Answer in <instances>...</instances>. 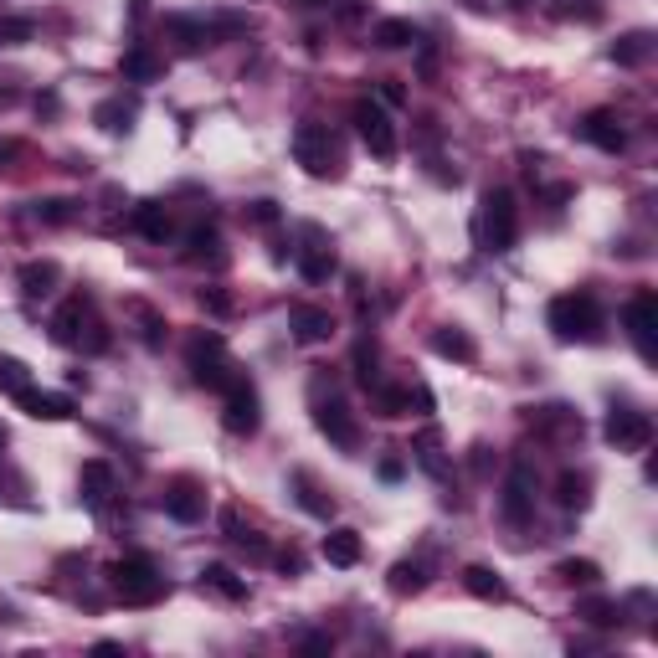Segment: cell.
<instances>
[{
  "label": "cell",
  "instance_id": "obj_1",
  "mask_svg": "<svg viewBox=\"0 0 658 658\" xmlns=\"http://www.w3.org/2000/svg\"><path fill=\"white\" fill-rule=\"evenodd\" d=\"M551 329H556V340H566V345H592V340H602V329H607V319H602V304L592 299V294H561V299H551Z\"/></svg>",
  "mask_w": 658,
  "mask_h": 658
},
{
  "label": "cell",
  "instance_id": "obj_2",
  "mask_svg": "<svg viewBox=\"0 0 658 658\" xmlns=\"http://www.w3.org/2000/svg\"><path fill=\"white\" fill-rule=\"evenodd\" d=\"M52 340L98 355V350H108V329H103V319L93 314V304L78 294V299H67V304L52 314Z\"/></svg>",
  "mask_w": 658,
  "mask_h": 658
},
{
  "label": "cell",
  "instance_id": "obj_3",
  "mask_svg": "<svg viewBox=\"0 0 658 658\" xmlns=\"http://www.w3.org/2000/svg\"><path fill=\"white\" fill-rule=\"evenodd\" d=\"M479 242L489 247V252H509L520 242V206H515V191H489L484 201H479Z\"/></svg>",
  "mask_w": 658,
  "mask_h": 658
},
{
  "label": "cell",
  "instance_id": "obj_4",
  "mask_svg": "<svg viewBox=\"0 0 658 658\" xmlns=\"http://www.w3.org/2000/svg\"><path fill=\"white\" fill-rule=\"evenodd\" d=\"M108 587L124 607H155L165 597V576L144 561V556H129V561H114L108 566Z\"/></svg>",
  "mask_w": 658,
  "mask_h": 658
},
{
  "label": "cell",
  "instance_id": "obj_5",
  "mask_svg": "<svg viewBox=\"0 0 658 658\" xmlns=\"http://www.w3.org/2000/svg\"><path fill=\"white\" fill-rule=\"evenodd\" d=\"M294 160L314 175V180H329V175H340L345 155H340V134L329 129V124H299L294 129Z\"/></svg>",
  "mask_w": 658,
  "mask_h": 658
},
{
  "label": "cell",
  "instance_id": "obj_6",
  "mask_svg": "<svg viewBox=\"0 0 658 658\" xmlns=\"http://www.w3.org/2000/svg\"><path fill=\"white\" fill-rule=\"evenodd\" d=\"M186 355H191V376H196V386H206V391H227V386L237 381L222 335H196Z\"/></svg>",
  "mask_w": 658,
  "mask_h": 658
},
{
  "label": "cell",
  "instance_id": "obj_7",
  "mask_svg": "<svg viewBox=\"0 0 658 658\" xmlns=\"http://www.w3.org/2000/svg\"><path fill=\"white\" fill-rule=\"evenodd\" d=\"M350 119H355V134L365 139V150H371L376 160H396V124H391V114H386L381 103L360 98L350 108Z\"/></svg>",
  "mask_w": 658,
  "mask_h": 658
},
{
  "label": "cell",
  "instance_id": "obj_8",
  "mask_svg": "<svg viewBox=\"0 0 658 658\" xmlns=\"http://www.w3.org/2000/svg\"><path fill=\"white\" fill-rule=\"evenodd\" d=\"M623 329H628V340L638 345V355L653 360V350H658V294L653 288H638V294L623 304Z\"/></svg>",
  "mask_w": 658,
  "mask_h": 658
},
{
  "label": "cell",
  "instance_id": "obj_9",
  "mask_svg": "<svg viewBox=\"0 0 658 658\" xmlns=\"http://www.w3.org/2000/svg\"><path fill=\"white\" fill-rule=\"evenodd\" d=\"M314 427H319L340 453H360V422H355V412L345 407L340 396H319V401H314Z\"/></svg>",
  "mask_w": 658,
  "mask_h": 658
},
{
  "label": "cell",
  "instance_id": "obj_10",
  "mask_svg": "<svg viewBox=\"0 0 658 658\" xmlns=\"http://www.w3.org/2000/svg\"><path fill=\"white\" fill-rule=\"evenodd\" d=\"M602 432H607V443H612L617 453H643V448L653 443V422H648V412H638V407H612L607 422H602Z\"/></svg>",
  "mask_w": 658,
  "mask_h": 658
},
{
  "label": "cell",
  "instance_id": "obj_11",
  "mask_svg": "<svg viewBox=\"0 0 658 658\" xmlns=\"http://www.w3.org/2000/svg\"><path fill=\"white\" fill-rule=\"evenodd\" d=\"M227 396V407H222V427L232 432V437H252L263 427V401H258V391H252L242 376L222 391Z\"/></svg>",
  "mask_w": 658,
  "mask_h": 658
},
{
  "label": "cell",
  "instance_id": "obj_12",
  "mask_svg": "<svg viewBox=\"0 0 658 658\" xmlns=\"http://www.w3.org/2000/svg\"><path fill=\"white\" fill-rule=\"evenodd\" d=\"M504 520L509 525H530L535 515V468L530 463H515L509 468V479H504Z\"/></svg>",
  "mask_w": 658,
  "mask_h": 658
},
{
  "label": "cell",
  "instance_id": "obj_13",
  "mask_svg": "<svg viewBox=\"0 0 658 658\" xmlns=\"http://www.w3.org/2000/svg\"><path fill=\"white\" fill-rule=\"evenodd\" d=\"M576 134L587 139V144H597V150H607V155H623L628 150V129H623V119H617L612 108H592V114H581Z\"/></svg>",
  "mask_w": 658,
  "mask_h": 658
},
{
  "label": "cell",
  "instance_id": "obj_14",
  "mask_svg": "<svg viewBox=\"0 0 658 658\" xmlns=\"http://www.w3.org/2000/svg\"><path fill=\"white\" fill-rule=\"evenodd\" d=\"M335 268H340L335 242H329L319 227H304V247H299V273H304V283H329V278H335Z\"/></svg>",
  "mask_w": 658,
  "mask_h": 658
},
{
  "label": "cell",
  "instance_id": "obj_15",
  "mask_svg": "<svg viewBox=\"0 0 658 658\" xmlns=\"http://www.w3.org/2000/svg\"><path fill=\"white\" fill-rule=\"evenodd\" d=\"M165 36L180 52H206L222 42V21H201V16H165Z\"/></svg>",
  "mask_w": 658,
  "mask_h": 658
},
{
  "label": "cell",
  "instance_id": "obj_16",
  "mask_svg": "<svg viewBox=\"0 0 658 658\" xmlns=\"http://www.w3.org/2000/svg\"><path fill=\"white\" fill-rule=\"evenodd\" d=\"M288 329H294V340H299V345H324L329 335H335V319H329V309L294 304V309H288Z\"/></svg>",
  "mask_w": 658,
  "mask_h": 658
},
{
  "label": "cell",
  "instance_id": "obj_17",
  "mask_svg": "<svg viewBox=\"0 0 658 658\" xmlns=\"http://www.w3.org/2000/svg\"><path fill=\"white\" fill-rule=\"evenodd\" d=\"M16 401H21V412L36 417V422H67V417H72V401L57 396V391H36V386H26Z\"/></svg>",
  "mask_w": 658,
  "mask_h": 658
},
{
  "label": "cell",
  "instance_id": "obj_18",
  "mask_svg": "<svg viewBox=\"0 0 658 658\" xmlns=\"http://www.w3.org/2000/svg\"><path fill=\"white\" fill-rule=\"evenodd\" d=\"M432 350L443 355V360H458V365H473V360H479V345H473V335H468V329H458V324H437Z\"/></svg>",
  "mask_w": 658,
  "mask_h": 658
},
{
  "label": "cell",
  "instance_id": "obj_19",
  "mask_svg": "<svg viewBox=\"0 0 658 658\" xmlns=\"http://www.w3.org/2000/svg\"><path fill=\"white\" fill-rule=\"evenodd\" d=\"M134 114H139L134 98H103V103L93 108V124H98L103 134H129V129H134Z\"/></svg>",
  "mask_w": 658,
  "mask_h": 658
},
{
  "label": "cell",
  "instance_id": "obj_20",
  "mask_svg": "<svg viewBox=\"0 0 658 658\" xmlns=\"http://www.w3.org/2000/svg\"><path fill=\"white\" fill-rule=\"evenodd\" d=\"M108 499H114V468H108L103 458L83 463V504H88V509H103Z\"/></svg>",
  "mask_w": 658,
  "mask_h": 658
},
{
  "label": "cell",
  "instance_id": "obj_21",
  "mask_svg": "<svg viewBox=\"0 0 658 658\" xmlns=\"http://www.w3.org/2000/svg\"><path fill=\"white\" fill-rule=\"evenodd\" d=\"M186 258H191V263H211V268H222V263H227V252H222V232H216V227H191V232H186Z\"/></svg>",
  "mask_w": 658,
  "mask_h": 658
},
{
  "label": "cell",
  "instance_id": "obj_22",
  "mask_svg": "<svg viewBox=\"0 0 658 658\" xmlns=\"http://www.w3.org/2000/svg\"><path fill=\"white\" fill-rule=\"evenodd\" d=\"M134 232L150 237V242H170L175 222H170V211H165L160 201H139V206H134Z\"/></svg>",
  "mask_w": 658,
  "mask_h": 658
},
{
  "label": "cell",
  "instance_id": "obj_23",
  "mask_svg": "<svg viewBox=\"0 0 658 658\" xmlns=\"http://www.w3.org/2000/svg\"><path fill=\"white\" fill-rule=\"evenodd\" d=\"M16 278H21V294H26V299H47L52 288H57V278H62V268H57L52 258H36V263H26Z\"/></svg>",
  "mask_w": 658,
  "mask_h": 658
},
{
  "label": "cell",
  "instance_id": "obj_24",
  "mask_svg": "<svg viewBox=\"0 0 658 658\" xmlns=\"http://www.w3.org/2000/svg\"><path fill=\"white\" fill-rule=\"evenodd\" d=\"M165 515H170V520H180V525H196V520H201V494H196V484H191V479L170 484V494H165Z\"/></svg>",
  "mask_w": 658,
  "mask_h": 658
},
{
  "label": "cell",
  "instance_id": "obj_25",
  "mask_svg": "<svg viewBox=\"0 0 658 658\" xmlns=\"http://www.w3.org/2000/svg\"><path fill=\"white\" fill-rule=\"evenodd\" d=\"M201 587H211L216 597H227V602H242L247 597V576H237L222 561H211V566H201Z\"/></svg>",
  "mask_w": 658,
  "mask_h": 658
},
{
  "label": "cell",
  "instance_id": "obj_26",
  "mask_svg": "<svg viewBox=\"0 0 658 658\" xmlns=\"http://www.w3.org/2000/svg\"><path fill=\"white\" fill-rule=\"evenodd\" d=\"M360 551H365V545H360V530H350V525H340V530L324 535V561H329V566H355Z\"/></svg>",
  "mask_w": 658,
  "mask_h": 658
},
{
  "label": "cell",
  "instance_id": "obj_27",
  "mask_svg": "<svg viewBox=\"0 0 658 658\" xmlns=\"http://www.w3.org/2000/svg\"><path fill=\"white\" fill-rule=\"evenodd\" d=\"M412 458L432 473V479H448V458H443V437H437V427H427V432H417V443H412Z\"/></svg>",
  "mask_w": 658,
  "mask_h": 658
},
{
  "label": "cell",
  "instance_id": "obj_28",
  "mask_svg": "<svg viewBox=\"0 0 658 658\" xmlns=\"http://www.w3.org/2000/svg\"><path fill=\"white\" fill-rule=\"evenodd\" d=\"M463 587L479 597V602H509V587H504V576L489 571V566H468L463 571Z\"/></svg>",
  "mask_w": 658,
  "mask_h": 658
},
{
  "label": "cell",
  "instance_id": "obj_29",
  "mask_svg": "<svg viewBox=\"0 0 658 658\" xmlns=\"http://www.w3.org/2000/svg\"><path fill=\"white\" fill-rule=\"evenodd\" d=\"M119 67H124V78H129V83H160V72H165V62H160L150 47H129Z\"/></svg>",
  "mask_w": 658,
  "mask_h": 658
},
{
  "label": "cell",
  "instance_id": "obj_30",
  "mask_svg": "<svg viewBox=\"0 0 658 658\" xmlns=\"http://www.w3.org/2000/svg\"><path fill=\"white\" fill-rule=\"evenodd\" d=\"M376 47H386V52H401V47H417V26L412 21H401V16H386V21H376Z\"/></svg>",
  "mask_w": 658,
  "mask_h": 658
},
{
  "label": "cell",
  "instance_id": "obj_31",
  "mask_svg": "<svg viewBox=\"0 0 658 658\" xmlns=\"http://www.w3.org/2000/svg\"><path fill=\"white\" fill-rule=\"evenodd\" d=\"M386 587H391L396 597H417V592L427 587V566H422V561H396L391 576H386Z\"/></svg>",
  "mask_w": 658,
  "mask_h": 658
},
{
  "label": "cell",
  "instance_id": "obj_32",
  "mask_svg": "<svg viewBox=\"0 0 658 658\" xmlns=\"http://www.w3.org/2000/svg\"><path fill=\"white\" fill-rule=\"evenodd\" d=\"M556 504L561 509H587L592 504V479H587V473H561V484H556Z\"/></svg>",
  "mask_w": 658,
  "mask_h": 658
},
{
  "label": "cell",
  "instance_id": "obj_33",
  "mask_svg": "<svg viewBox=\"0 0 658 658\" xmlns=\"http://www.w3.org/2000/svg\"><path fill=\"white\" fill-rule=\"evenodd\" d=\"M648 52H653V36H648V31H633V36H623V42H612L607 57H612L617 67H643Z\"/></svg>",
  "mask_w": 658,
  "mask_h": 658
},
{
  "label": "cell",
  "instance_id": "obj_34",
  "mask_svg": "<svg viewBox=\"0 0 658 658\" xmlns=\"http://www.w3.org/2000/svg\"><path fill=\"white\" fill-rule=\"evenodd\" d=\"M294 489H299V504L309 509V515H319V520H329V515H335V499H329V494H324V489L309 479L304 468L294 473Z\"/></svg>",
  "mask_w": 658,
  "mask_h": 658
},
{
  "label": "cell",
  "instance_id": "obj_35",
  "mask_svg": "<svg viewBox=\"0 0 658 658\" xmlns=\"http://www.w3.org/2000/svg\"><path fill=\"white\" fill-rule=\"evenodd\" d=\"M576 617H587L592 628H617L623 623V607L607 602V597H587V602H576Z\"/></svg>",
  "mask_w": 658,
  "mask_h": 658
},
{
  "label": "cell",
  "instance_id": "obj_36",
  "mask_svg": "<svg viewBox=\"0 0 658 658\" xmlns=\"http://www.w3.org/2000/svg\"><path fill=\"white\" fill-rule=\"evenodd\" d=\"M556 576L566 581V587H597V581H602V566H597V561H576V556H571V561L556 566Z\"/></svg>",
  "mask_w": 658,
  "mask_h": 658
},
{
  "label": "cell",
  "instance_id": "obj_37",
  "mask_svg": "<svg viewBox=\"0 0 658 658\" xmlns=\"http://www.w3.org/2000/svg\"><path fill=\"white\" fill-rule=\"evenodd\" d=\"M376 365H381L376 345H371V340H360V345H355V381H360L365 391H371V386L381 381V371H376Z\"/></svg>",
  "mask_w": 658,
  "mask_h": 658
},
{
  "label": "cell",
  "instance_id": "obj_38",
  "mask_svg": "<svg viewBox=\"0 0 658 658\" xmlns=\"http://www.w3.org/2000/svg\"><path fill=\"white\" fill-rule=\"evenodd\" d=\"M26 386H31V371H26V360H16V355H0V391L21 396Z\"/></svg>",
  "mask_w": 658,
  "mask_h": 658
},
{
  "label": "cell",
  "instance_id": "obj_39",
  "mask_svg": "<svg viewBox=\"0 0 658 658\" xmlns=\"http://www.w3.org/2000/svg\"><path fill=\"white\" fill-rule=\"evenodd\" d=\"M31 216H36V222H47V227H62V222H72V201H62V196L31 201Z\"/></svg>",
  "mask_w": 658,
  "mask_h": 658
},
{
  "label": "cell",
  "instance_id": "obj_40",
  "mask_svg": "<svg viewBox=\"0 0 658 658\" xmlns=\"http://www.w3.org/2000/svg\"><path fill=\"white\" fill-rule=\"evenodd\" d=\"M36 26L31 21H11V16H0V47H11V42H26Z\"/></svg>",
  "mask_w": 658,
  "mask_h": 658
},
{
  "label": "cell",
  "instance_id": "obj_41",
  "mask_svg": "<svg viewBox=\"0 0 658 658\" xmlns=\"http://www.w3.org/2000/svg\"><path fill=\"white\" fill-rule=\"evenodd\" d=\"M134 314H139V324H144V340H150V345H160L165 335H160V329H165V319L155 314V309H144V304H134Z\"/></svg>",
  "mask_w": 658,
  "mask_h": 658
},
{
  "label": "cell",
  "instance_id": "obj_42",
  "mask_svg": "<svg viewBox=\"0 0 658 658\" xmlns=\"http://www.w3.org/2000/svg\"><path fill=\"white\" fill-rule=\"evenodd\" d=\"M247 222H252V227H273V222H278V206H273V201H252V206H247Z\"/></svg>",
  "mask_w": 658,
  "mask_h": 658
},
{
  "label": "cell",
  "instance_id": "obj_43",
  "mask_svg": "<svg viewBox=\"0 0 658 658\" xmlns=\"http://www.w3.org/2000/svg\"><path fill=\"white\" fill-rule=\"evenodd\" d=\"M201 309L206 314H232V299L222 294V288H201Z\"/></svg>",
  "mask_w": 658,
  "mask_h": 658
},
{
  "label": "cell",
  "instance_id": "obj_44",
  "mask_svg": "<svg viewBox=\"0 0 658 658\" xmlns=\"http://www.w3.org/2000/svg\"><path fill=\"white\" fill-rule=\"evenodd\" d=\"M381 103H386V108H401V103H407V88H401L396 78H386V83H381Z\"/></svg>",
  "mask_w": 658,
  "mask_h": 658
},
{
  "label": "cell",
  "instance_id": "obj_45",
  "mask_svg": "<svg viewBox=\"0 0 658 658\" xmlns=\"http://www.w3.org/2000/svg\"><path fill=\"white\" fill-rule=\"evenodd\" d=\"M412 391V407H417V417H432V391L417 381V386H407Z\"/></svg>",
  "mask_w": 658,
  "mask_h": 658
},
{
  "label": "cell",
  "instance_id": "obj_46",
  "mask_svg": "<svg viewBox=\"0 0 658 658\" xmlns=\"http://www.w3.org/2000/svg\"><path fill=\"white\" fill-rule=\"evenodd\" d=\"M299 648H304V653H329V648H335V638H329V633H314V638H304Z\"/></svg>",
  "mask_w": 658,
  "mask_h": 658
},
{
  "label": "cell",
  "instance_id": "obj_47",
  "mask_svg": "<svg viewBox=\"0 0 658 658\" xmlns=\"http://www.w3.org/2000/svg\"><path fill=\"white\" fill-rule=\"evenodd\" d=\"M401 473H407V463H401V458H381V479H386V484H396Z\"/></svg>",
  "mask_w": 658,
  "mask_h": 658
},
{
  "label": "cell",
  "instance_id": "obj_48",
  "mask_svg": "<svg viewBox=\"0 0 658 658\" xmlns=\"http://www.w3.org/2000/svg\"><path fill=\"white\" fill-rule=\"evenodd\" d=\"M222 530H227V540L242 535V515H237V509H222Z\"/></svg>",
  "mask_w": 658,
  "mask_h": 658
},
{
  "label": "cell",
  "instance_id": "obj_49",
  "mask_svg": "<svg viewBox=\"0 0 658 658\" xmlns=\"http://www.w3.org/2000/svg\"><path fill=\"white\" fill-rule=\"evenodd\" d=\"M278 566H283V571H294V576H299V571H304V561H299V556H294V551H288V556H278Z\"/></svg>",
  "mask_w": 658,
  "mask_h": 658
},
{
  "label": "cell",
  "instance_id": "obj_50",
  "mask_svg": "<svg viewBox=\"0 0 658 658\" xmlns=\"http://www.w3.org/2000/svg\"><path fill=\"white\" fill-rule=\"evenodd\" d=\"M294 6H304V11H314V6H329V0H294Z\"/></svg>",
  "mask_w": 658,
  "mask_h": 658
},
{
  "label": "cell",
  "instance_id": "obj_51",
  "mask_svg": "<svg viewBox=\"0 0 658 658\" xmlns=\"http://www.w3.org/2000/svg\"><path fill=\"white\" fill-rule=\"evenodd\" d=\"M0 448H6V427H0Z\"/></svg>",
  "mask_w": 658,
  "mask_h": 658
}]
</instances>
